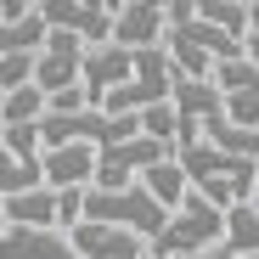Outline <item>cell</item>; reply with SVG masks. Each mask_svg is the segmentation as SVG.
I'll list each match as a JSON object with an SVG mask.
<instances>
[{"label":"cell","mask_w":259,"mask_h":259,"mask_svg":"<svg viewBox=\"0 0 259 259\" xmlns=\"http://www.w3.org/2000/svg\"><path fill=\"white\" fill-rule=\"evenodd\" d=\"M175 158V147H163V141H152V136H136V141H118V147H107L102 152V169H96V186L102 192H118V186H136L147 169H158V163H169Z\"/></svg>","instance_id":"4"},{"label":"cell","mask_w":259,"mask_h":259,"mask_svg":"<svg viewBox=\"0 0 259 259\" xmlns=\"http://www.w3.org/2000/svg\"><path fill=\"white\" fill-rule=\"evenodd\" d=\"M84 220H91V226H118V231H136V237L158 242L163 226H169V208H163L141 181H136V186H118V192L91 186V197H84Z\"/></svg>","instance_id":"1"},{"label":"cell","mask_w":259,"mask_h":259,"mask_svg":"<svg viewBox=\"0 0 259 259\" xmlns=\"http://www.w3.org/2000/svg\"><path fill=\"white\" fill-rule=\"evenodd\" d=\"M0 147H6V158H46V136H39V124H17L0 136Z\"/></svg>","instance_id":"19"},{"label":"cell","mask_w":259,"mask_h":259,"mask_svg":"<svg viewBox=\"0 0 259 259\" xmlns=\"http://www.w3.org/2000/svg\"><path fill=\"white\" fill-rule=\"evenodd\" d=\"M197 17H203V23H214L220 34H231V39H242V46H248V34H253L242 0H197Z\"/></svg>","instance_id":"17"},{"label":"cell","mask_w":259,"mask_h":259,"mask_svg":"<svg viewBox=\"0 0 259 259\" xmlns=\"http://www.w3.org/2000/svg\"><path fill=\"white\" fill-rule=\"evenodd\" d=\"M0 259H84V253L73 248V237L28 231V226H6V237H0Z\"/></svg>","instance_id":"11"},{"label":"cell","mask_w":259,"mask_h":259,"mask_svg":"<svg viewBox=\"0 0 259 259\" xmlns=\"http://www.w3.org/2000/svg\"><path fill=\"white\" fill-rule=\"evenodd\" d=\"M46 186V158H6L0 152V197H23Z\"/></svg>","instance_id":"16"},{"label":"cell","mask_w":259,"mask_h":259,"mask_svg":"<svg viewBox=\"0 0 259 259\" xmlns=\"http://www.w3.org/2000/svg\"><path fill=\"white\" fill-rule=\"evenodd\" d=\"M136 79V51H124L118 39H107V46H91V57H84V91L96 96V107L124 91V84Z\"/></svg>","instance_id":"8"},{"label":"cell","mask_w":259,"mask_h":259,"mask_svg":"<svg viewBox=\"0 0 259 259\" xmlns=\"http://www.w3.org/2000/svg\"><path fill=\"white\" fill-rule=\"evenodd\" d=\"M113 39H118L124 51L169 46V6H152V0H124V6H118V23H113Z\"/></svg>","instance_id":"7"},{"label":"cell","mask_w":259,"mask_h":259,"mask_svg":"<svg viewBox=\"0 0 259 259\" xmlns=\"http://www.w3.org/2000/svg\"><path fill=\"white\" fill-rule=\"evenodd\" d=\"M96 169H102V147H84V141L51 147L46 152V186L51 192H91Z\"/></svg>","instance_id":"9"},{"label":"cell","mask_w":259,"mask_h":259,"mask_svg":"<svg viewBox=\"0 0 259 259\" xmlns=\"http://www.w3.org/2000/svg\"><path fill=\"white\" fill-rule=\"evenodd\" d=\"M226 242V208H214L203 192H192L175 214H169L163 237L152 242V259H192V253H208Z\"/></svg>","instance_id":"2"},{"label":"cell","mask_w":259,"mask_h":259,"mask_svg":"<svg viewBox=\"0 0 259 259\" xmlns=\"http://www.w3.org/2000/svg\"><path fill=\"white\" fill-rule=\"evenodd\" d=\"M226 248L237 259H259V203H237L226 214Z\"/></svg>","instance_id":"14"},{"label":"cell","mask_w":259,"mask_h":259,"mask_svg":"<svg viewBox=\"0 0 259 259\" xmlns=\"http://www.w3.org/2000/svg\"><path fill=\"white\" fill-rule=\"evenodd\" d=\"M46 113H51V96L39 91V84L0 96V124H6V130H17V124H46Z\"/></svg>","instance_id":"15"},{"label":"cell","mask_w":259,"mask_h":259,"mask_svg":"<svg viewBox=\"0 0 259 259\" xmlns=\"http://www.w3.org/2000/svg\"><path fill=\"white\" fill-rule=\"evenodd\" d=\"M248 62L259 68V34H248Z\"/></svg>","instance_id":"21"},{"label":"cell","mask_w":259,"mask_h":259,"mask_svg":"<svg viewBox=\"0 0 259 259\" xmlns=\"http://www.w3.org/2000/svg\"><path fill=\"white\" fill-rule=\"evenodd\" d=\"M141 186L169 208V214H175L186 197H192V175H186V169H181V158H169V163H158V169H147V175H141Z\"/></svg>","instance_id":"13"},{"label":"cell","mask_w":259,"mask_h":259,"mask_svg":"<svg viewBox=\"0 0 259 259\" xmlns=\"http://www.w3.org/2000/svg\"><path fill=\"white\" fill-rule=\"evenodd\" d=\"M73 248L84 259H147V237L118 231V226H91V220L73 231Z\"/></svg>","instance_id":"10"},{"label":"cell","mask_w":259,"mask_h":259,"mask_svg":"<svg viewBox=\"0 0 259 259\" xmlns=\"http://www.w3.org/2000/svg\"><path fill=\"white\" fill-rule=\"evenodd\" d=\"M214 84H220V91L226 96H237V91H253V84H259V68L242 57V62H220V68H214Z\"/></svg>","instance_id":"20"},{"label":"cell","mask_w":259,"mask_h":259,"mask_svg":"<svg viewBox=\"0 0 259 259\" xmlns=\"http://www.w3.org/2000/svg\"><path fill=\"white\" fill-rule=\"evenodd\" d=\"M248 23H253V34H259V0H248Z\"/></svg>","instance_id":"22"},{"label":"cell","mask_w":259,"mask_h":259,"mask_svg":"<svg viewBox=\"0 0 259 259\" xmlns=\"http://www.w3.org/2000/svg\"><path fill=\"white\" fill-rule=\"evenodd\" d=\"M175 107H181V141H175V152H181V147H197L203 141L208 124L226 118V91L214 79H181L175 84Z\"/></svg>","instance_id":"5"},{"label":"cell","mask_w":259,"mask_h":259,"mask_svg":"<svg viewBox=\"0 0 259 259\" xmlns=\"http://www.w3.org/2000/svg\"><path fill=\"white\" fill-rule=\"evenodd\" d=\"M84 57H91V46H84L79 34H51V46L39 51V91L46 96H62V91H79L84 84Z\"/></svg>","instance_id":"6"},{"label":"cell","mask_w":259,"mask_h":259,"mask_svg":"<svg viewBox=\"0 0 259 259\" xmlns=\"http://www.w3.org/2000/svg\"><path fill=\"white\" fill-rule=\"evenodd\" d=\"M141 136H152V141H163V147H175V141H181V107H175V102L147 107V113H141Z\"/></svg>","instance_id":"18"},{"label":"cell","mask_w":259,"mask_h":259,"mask_svg":"<svg viewBox=\"0 0 259 259\" xmlns=\"http://www.w3.org/2000/svg\"><path fill=\"white\" fill-rule=\"evenodd\" d=\"M0 214H6V226L51 231V226H62V197L51 186H39V192H23V197H0Z\"/></svg>","instance_id":"12"},{"label":"cell","mask_w":259,"mask_h":259,"mask_svg":"<svg viewBox=\"0 0 259 259\" xmlns=\"http://www.w3.org/2000/svg\"><path fill=\"white\" fill-rule=\"evenodd\" d=\"M51 34H79L84 46H107L118 23V0H39Z\"/></svg>","instance_id":"3"}]
</instances>
